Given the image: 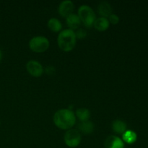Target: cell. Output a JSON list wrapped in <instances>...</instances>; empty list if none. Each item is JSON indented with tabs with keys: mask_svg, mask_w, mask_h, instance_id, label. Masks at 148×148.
<instances>
[{
	"mask_svg": "<svg viewBox=\"0 0 148 148\" xmlns=\"http://www.w3.org/2000/svg\"><path fill=\"white\" fill-rule=\"evenodd\" d=\"M1 59H2V53H1V51L0 50V62L1 61Z\"/></svg>",
	"mask_w": 148,
	"mask_h": 148,
	"instance_id": "obj_20",
	"label": "cell"
},
{
	"mask_svg": "<svg viewBox=\"0 0 148 148\" xmlns=\"http://www.w3.org/2000/svg\"><path fill=\"white\" fill-rule=\"evenodd\" d=\"M112 130L116 134H123L127 131V124L121 120H115L112 123Z\"/></svg>",
	"mask_w": 148,
	"mask_h": 148,
	"instance_id": "obj_13",
	"label": "cell"
},
{
	"mask_svg": "<svg viewBox=\"0 0 148 148\" xmlns=\"http://www.w3.org/2000/svg\"><path fill=\"white\" fill-rule=\"evenodd\" d=\"M26 69L31 76L39 77L43 75L44 69L42 65L37 61H29L26 64Z\"/></svg>",
	"mask_w": 148,
	"mask_h": 148,
	"instance_id": "obj_6",
	"label": "cell"
},
{
	"mask_svg": "<svg viewBox=\"0 0 148 148\" xmlns=\"http://www.w3.org/2000/svg\"><path fill=\"white\" fill-rule=\"evenodd\" d=\"M78 130L85 134H92L94 130V124L92 121H86L80 122L77 126Z\"/></svg>",
	"mask_w": 148,
	"mask_h": 148,
	"instance_id": "obj_12",
	"label": "cell"
},
{
	"mask_svg": "<svg viewBox=\"0 0 148 148\" xmlns=\"http://www.w3.org/2000/svg\"><path fill=\"white\" fill-rule=\"evenodd\" d=\"M75 33L77 38L79 39L85 38L87 36V32L82 28H78L77 30V31L75 32Z\"/></svg>",
	"mask_w": 148,
	"mask_h": 148,
	"instance_id": "obj_17",
	"label": "cell"
},
{
	"mask_svg": "<svg viewBox=\"0 0 148 148\" xmlns=\"http://www.w3.org/2000/svg\"><path fill=\"white\" fill-rule=\"evenodd\" d=\"M0 124H1V122H0Z\"/></svg>",
	"mask_w": 148,
	"mask_h": 148,
	"instance_id": "obj_21",
	"label": "cell"
},
{
	"mask_svg": "<svg viewBox=\"0 0 148 148\" xmlns=\"http://www.w3.org/2000/svg\"><path fill=\"white\" fill-rule=\"evenodd\" d=\"M109 25L110 23L108 19L101 17L95 20L93 26L98 31H105L108 28Z\"/></svg>",
	"mask_w": 148,
	"mask_h": 148,
	"instance_id": "obj_11",
	"label": "cell"
},
{
	"mask_svg": "<svg viewBox=\"0 0 148 148\" xmlns=\"http://www.w3.org/2000/svg\"><path fill=\"white\" fill-rule=\"evenodd\" d=\"M98 10L100 15L105 18H107L112 14V7L107 1H102L98 6Z\"/></svg>",
	"mask_w": 148,
	"mask_h": 148,
	"instance_id": "obj_10",
	"label": "cell"
},
{
	"mask_svg": "<svg viewBox=\"0 0 148 148\" xmlns=\"http://www.w3.org/2000/svg\"><path fill=\"white\" fill-rule=\"evenodd\" d=\"M104 145L106 148H124V143L123 140L114 135L107 137Z\"/></svg>",
	"mask_w": 148,
	"mask_h": 148,
	"instance_id": "obj_8",
	"label": "cell"
},
{
	"mask_svg": "<svg viewBox=\"0 0 148 148\" xmlns=\"http://www.w3.org/2000/svg\"><path fill=\"white\" fill-rule=\"evenodd\" d=\"M48 27L50 29V30L57 33L61 31L62 28V23L56 18H51L48 22Z\"/></svg>",
	"mask_w": 148,
	"mask_h": 148,
	"instance_id": "obj_16",
	"label": "cell"
},
{
	"mask_svg": "<svg viewBox=\"0 0 148 148\" xmlns=\"http://www.w3.org/2000/svg\"><path fill=\"white\" fill-rule=\"evenodd\" d=\"M78 118V119L82 122V121H88L90 117V112L88 108H78L76 111V116Z\"/></svg>",
	"mask_w": 148,
	"mask_h": 148,
	"instance_id": "obj_15",
	"label": "cell"
},
{
	"mask_svg": "<svg viewBox=\"0 0 148 148\" xmlns=\"http://www.w3.org/2000/svg\"><path fill=\"white\" fill-rule=\"evenodd\" d=\"M108 22H109V23H111L112 25H116L119 22V17L116 14H111L108 17Z\"/></svg>",
	"mask_w": 148,
	"mask_h": 148,
	"instance_id": "obj_18",
	"label": "cell"
},
{
	"mask_svg": "<svg viewBox=\"0 0 148 148\" xmlns=\"http://www.w3.org/2000/svg\"><path fill=\"white\" fill-rule=\"evenodd\" d=\"M74 10V4L70 0H66L61 2L59 4L58 11L59 14L63 17H67L68 16L72 14V12Z\"/></svg>",
	"mask_w": 148,
	"mask_h": 148,
	"instance_id": "obj_7",
	"label": "cell"
},
{
	"mask_svg": "<svg viewBox=\"0 0 148 148\" xmlns=\"http://www.w3.org/2000/svg\"><path fill=\"white\" fill-rule=\"evenodd\" d=\"M78 17L81 23L88 28L92 27L96 20L95 14L92 9L88 5H82L78 10Z\"/></svg>",
	"mask_w": 148,
	"mask_h": 148,
	"instance_id": "obj_3",
	"label": "cell"
},
{
	"mask_svg": "<svg viewBox=\"0 0 148 148\" xmlns=\"http://www.w3.org/2000/svg\"><path fill=\"white\" fill-rule=\"evenodd\" d=\"M64 140L68 147H76L81 143V134L78 130L70 129L65 133Z\"/></svg>",
	"mask_w": 148,
	"mask_h": 148,
	"instance_id": "obj_5",
	"label": "cell"
},
{
	"mask_svg": "<svg viewBox=\"0 0 148 148\" xmlns=\"http://www.w3.org/2000/svg\"><path fill=\"white\" fill-rule=\"evenodd\" d=\"M53 122L58 128L69 130L75 125L76 116L72 110L63 108L55 113L53 116Z\"/></svg>",
	"mask_w": 148,
	"mask_h": 148,
	"instance_id": "obj_1",
	"label": "cell"
},
{
	"mask_svg": "<svg viewBox=\"0 0 148 148\" xmlns=\"http://www.w3.org/2000/svg\"><path fill=\"white\" fill-rule=\"evenodd\" d=\"M77 38L74 30L66 29L59 33L57 38L58 46L63 51L69 52L75 48Z\"/></svg>",
	"mask_w": 148,
	"mask_h": 148,
	"instance_id": "obj_2",
	"label": "cell"
},
{
	"mask_svg": "<svg viewBox=\"0 0 148 148\" xmlns=\"http://www.w3.org/2000/svg\"><path fill=\"white\" fill-rule=\"evenodd\" d=\"M123 141L125 142L127 144H133L137 141V135L135 132L132 130H127L124 134H122Z\"/></svg>",
	"mask_w": 148,
	"mask_h": 148,
	"instance_id": "obj_14",
	"label": "cell"
},
{
	"mask_svg": "<svg viewBox=\"0 0 148 148\" xmlns=\"http://www.w3.org/2000/svg\"><path fill=\"white\" fill-rule=\"evenodd\" d=\"M66 25L69 27V29L72 30H77L79 27V26H80L81 23H82L77 14H73V13L66 17Z\"/></svg>",
	"mask_w": 148,
	"mask_h": 148,
	"instance_id": "obj_9",
	"label": "cell"
},
{
	"mask_svg": "<svg viewBox=\"0 0 148 148\" xmlns=\"http://www.w3.org/2000/svg\"><path fill=\"white\" fill-rule=\"evenodd\" d=\"M49 39L43 36H36L30 39L29 42V47L30 50L36 53H43L46 51L49 47Z\"/></svg>",
	"mask_w": 148,
	"mask_h": 148,
	"instance_id": "obj_4",
	"label": "cell"
},
{
	"mask_svg": "<svg viewBox=\"0 0 148 148\" xmlns=\"http://www.w3.org/2000/svg\"><path fill=\"white\" fill-rule=\"evenodd\" d=\"M45 72L49 76H52L54 75L56 73V68L53 66H48L45 69Z\"/></svg>",
	"mask_w": 148,
	"mask_h": 148,
	"instance_id": "obj_19",
	"label": "cell"
}]
</instances>
